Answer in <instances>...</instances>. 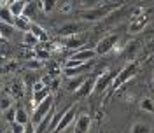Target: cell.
Instances as JSON below:
<instances>
[{
	"instance_id": "cell-37",
	"label": "cell",
	"mask_w": 154,
	"mask_h": 133,
	"mask_svg": "<svg viewBox=\"0 0 154 133\" xmlns=\"http://www.w3.org/2000/svg\"><path fill=\"white\" fill-rule=\"evenodd\" d=\"M11 2H16V0H9V4ZM2 5H5V0H2Z\"/></svg>"
},
{
	"instance_id": "cell-34",
	"label": "cell",
	"mask_w": 154,
	"mask_h": 133,
	"mask_svg": "<svg viewBox=\"0 0 154 133\" xmlns=\"http://www.w3.org/2000/svg\"><path fill=\"white\" fill-rule=\"evenodd\" d=\"M11 68H16V63H14V61H12V63H9V65L4 66V72H9Z\"/></svg>"
},
{
	"instance_id": "cell-3",
	"label": "cell",
	"mask_w": 154,
	"mask_h": 133,
	"mask_svg": "<svg viewBox=\"0 0 154 133\" xmlns=\"http://www.w3.org/2000/svg\"><path fill=\"white\" fill-rule=\"evenodd\" d=\"M53 110V96H48L44 102H40V104L33 109V114H32V123L35 124H40L46 117L49 116V112Z\"/></svg>"
},
{
	"instance_id": "cell-20",
	"label": "cell",
	"mask_w": 154,
	"mask_h": 133,
	"mask_svg": "<svg viewBox=\"0 0 154 133\" xmlns=\"http://www.w3.org/2000/svg\"><path fill=\"white\" fill-rule=\"evenodd\" d=\"M33 49H35V51H33V54H35L37 60H48V58L51 56V53L44 48V42H40L37 48H33Z\"/></svg>"
},
{
	"instance_id": "cell-31",
	"label": "cell",
	"mask_w": 154,
	"mask_h": 133,
	"mask_svg": "<svg viewBox=\"0 0 154 133\" xmlns=\"http://www.w3.org/2000/svg\"><path fill=\"white\" fill-rule=\"evenodd\" d=\"M46 84H44V81H35L33 86H32V91H38V89H44Z\"/></svg>"
},
{
	"instance_id": "cell-28",
	"label": "cell",
	"mask_w": 154,
	"mask_h": 133,
	"mask_svg": "<svg viewBox=\"0 0 154 133\" xmlns=\"http://www.w3.org/2000/svg\"><path fill=\"white\" fill-rule=\"evenodd\" d=\"M0 107H2V112L9 110L11 107H12V100H11L9 96H4V98H2V105H0Z\"/></svg>"
},
{
	"instance_id": "cell-32",
	"label": "cell",
	"mask_w": 154,
	"mask_h": 133,
	"mask_svg": "<svg viewBox=\"0 0 154 133\" xmlns=\"http://www.w3.org/2000/svg\"><path fill=\"white\" fill-rule=\"evenodd\" d=\"M23 133H37V126L33 123H28L26 124V128H25V131Z\"/></svg>"
},
{
	"instance_id": "cell-2",
	"label": "cell",
	"mask_w": 154,
	"mask_h": 133,
	"mask_svg": "<svg viewBox=\"0 0 154 133\" xmlns=\"http://www.w3.org/2000/svg\"><path fill=\"white\" fill-rule=\"evenodd\" d=\"M138 68H140V65H138L137 61H131V63H128L125 68H121V70L117 72V76H116L114 82H112V89H117V88H121L123 84H126L131 77H135V74L138 72Z\"/></svg>"
},
{
	"instance_id": "cell-12",
	"label": "cell",
	"mask_w": 154,
	"mask_h": 133,
	"mask_svg": "<svg viewBox=\"0 0 154 133\" xmlns=\"http://www.w3.org/2000/svg\"><path fill=\"white\" fill-rule=\"evenodd\" d=\"M86 79H88V77H84V74H81V76H75V77H68L67 89H68V91H72V93H75L77 89L82 86V82H84Z\"/></svg>"
},
{
	"instance_id": "cell-13",
	"label": "cell",
	"mask_w": 154,
	"mask_h": 133,
	"mask_svg": "<svg viewBox=\"0 0 154 133\" xmlns=\"http://www.w3.org/2000/svg\"><path fill=\"white\" fill-rule=\"evenodd\" d=\"M48 96H51V89H49L48 86L44 88V89H38V91H33V95H32V104L33 107H37L40 102H44Z\"/></svg>"
},
{
	"instance_id": "cell-22",
	"label": "cell",
	"mask_w": 154,
	"mask_h": 133,
	"mask_svg": "<svg viewBox=\"0 0 154 133\" xmlns=\"http://www.w3.org/2000/svg\"><path fill=\"white\" fill-rule=\"evenodd\" d=\"M131 133H151V126L147 123H135L131 126Z\"/></svg>"
},
{
	"instance_id": "cell-18",
	"label": "cell",
	"mask_w": 154,
	"mask_h": 133,
	"mask_svg": "<svg viewBox=\"0 0 154 133\" xmlns=\"http://www.w3.org/2000/svg\"><path fill=\"white\" fill-rule=\"evenodd\" d=\"M144 26H145V16L138 14V18H135V21L130 25V33H138Z\"/></svg>"
},
{
	"instance_id": "cell-11",
	"label": "cell",
	"mask_w": 154,
	"mask_h": 133,
	"mask_svg": "<svg viewBox=\"0 0 154 133\" xmlns=\"http://www.w3.org/2000/svg\"><path fill=\"white\" fill-rule=\"evenodd\" d=\"M84 44V39L79 37V35H70V37L63 39V46L68 49H81Z\"/></svg>"
},
{
	"instance_id": "cell-24",
	"label": "cell",
	"mask_w": 154,
	"mask_h": 133,
	"mask_svg": "<svg viewBox=\"0 0 154 133\" xmlns=\"http://www.w3.org/2000/svg\"><path fill=\"white\" fill-rule=\"evenodd\" d=\"M23 16H26V18H35L37 16V4H33V2H30L26 4V7H25V12H23Z\"/></svg>"
},
{
	"instance_id": "cell-5",
	"label": "cell",
	"mask_w": 154,
	"mask_h": 133,
	"mask_svg": "<svg viewBox=\"0 0 154 133\" xmlns=\"http://www.w3.org/2000/svg\"><path fill=\"white\" fill-rule=\"evenodd\" d=\"M116 76H117V72H110V70H107V72H103L102 76H98L96 77V86H95V95H100V93H103L109 86L114 82V79H116Z\"/></svg>"
},
{
	"instance_id": "cell-7",
	"label": "cell",
	"mask_w": 154,
	"mask_h": 133,
	"mask_svg": "<svg viewBox=\"0 0 154 133\" xmlns=\"http://www.w3.org/2000/svg\"><path fill=\"white\" fill-rule=\"evenodd\" d=\"M91 126V117L88 114H81L77 116V121L74 124V133H88Z\"/></svg>"
},
{
	"instance_id": "cell-15",
	"label": "cell",
	"mask_w": 154,
	"mask_h": 133,
	"mask_svg": "<svg viewBox=\"0 0 154 133\" xmlns=\"http://www.w3.org/2000/svg\"><path fill=\"white\" fill-rule=\"evenodd\" d=\"M0 18H2V23H9V25H14V21H16V16L12 14V11L9 9V5H2Z\"/></svg>"
},
{
	"instance_id": "cell-33",
	"label": "cell",
	"mask_w": 154,
	"mask_h": 133,
	"mask_svg": "<svg viewBox=\"0 0 154 133\" xmlns=\"http://www.w3.org/2000/svg\"><path fill=\"white\" fill-rule=\"evenodd\" d=\"M135 49H137V42H131L128 48H126V53H130V54H133L135 53Z\"/></svg>"
},
{
	"instance_id": "cell-6",
	"label": "cell",
	"mask_w": 154,
	"mask_h": 133,
	"mask_svg": "<svg viewBox=\"0 0 154 133\" xmlns=\"http://www.w3.org/2000/svg\"><path fill=\"white\" fill-rule=\"evenodd\" d=\"M98 56L96 54L95 49H77L75 53L70 56V60H75V61H81V63H89V61H93V58Z\"/></svg>"
},
{
	"instance_id": "cell-25",
	"label": "cell",
	"mask_w": 154,
	"mask_h": 133,
	"mask_svg": "<svg viewBox=\"0 0 154 133\" xmlns=\"http://www.w3.org/2000/svg\"><path fill=\"white\" fill-rule=\"evenodd\" d=\"M140 109H142L144 112H151V114H154V100L152 98H144L142 104H140Z\"/></svg>"
},
{
	"instance_id": "cell-4",
	"label": "cell",
	"mask_w": 154,
	"mask_h": 133,
	"mask_svg": "<svg viewBox=\"0 0 154 133\" xmlns=\"http://www.w3.org/2000/svg\"><path fill=\"white\" fill-rule=\"evenodd\" d=\"M117 40H119V35H117V33H110V35H105L103 39H100V40L96 42V49H95L96 54H98V56H105L107 53H110V51L116 48Z\"/></svg>"
},
{
	"instance_id": "cell-17",
	"label": "cell",
	"mask_w": 154,
	"mask_h": 133,
	"mask_svg": "<svg viewBox=\"0 0 154 133\" xmlns=\"http://www.w3.org/2000/svg\"><path fill=\"white\" fill-rule=\"evenodd\" d=\"M25 7H26V2L25 0H16V2H11L9 4V9L12 11L14 16H23Z\"/></svg>"
},
{
	"instance_id": "cell-1",
	"label": "cell",
	"mask_w": 154,
	"mask_h": 133,
	"mask_svg": "<svg viewBox=\"0 0 154 133\" xmlns=\"http://www.w3.org/2000/svg\"><path fill=\"white\" fill-rule=\"evenodd\" d=\"M117 9L116 4H110V5H98V7H89V9H84L81 12V18L84 21H98V19L105 18L107 14L114 12Z\"/></svg>"
},
{
	"instance_id": "cell-19",
	"label": "cell",
	"mask_w": 154,
	"mask_h": 133,
	"mask_svg": "<svg viewBox=\"0 0 154 133\" xmlns=\"http://www.w3.org/2000/svg\"><path fill=\"white\" fill-rule=\"evenodd\" d=\"M23 42H25L26 48H37L38 44H40V40H38L32 32H25V39H23Z\"/></svg>"
},
{
	"instance_id": "cell-38",
	"label": "cell",
	"mask_w": 154,
	"mask_h": 133,
	"mask_svg": "<svg viewBox=\"0 0 154 133\" xmlns=\"http://www.w3.org/2000/svg\"><path fill=\"white\" fill-rule=\"evenodd\" d=\"M89 4H95V2H100V0H88Z\"/></svg>"
},
{
	"instance_id": "cell-14",
	"label": "cell",
	"mask_w": 154,
	"mask_h": 133,
	"mask_svg": "<svg viewBox=\"0 0 154 133\" xmlns=\"http://www.w3.org/2000/svg\"><path fill=\"white\" fill-rule=\"evenodd\" d=\"M14 26H16V30H21V32H30V26H32L30 18H26V16H16Z\"/></svg>"
},
{
	"instance_id": "cell-10",
	"label": "cell",
	"mask_w": 154,
	"mask_h": 133,
	"mask_svg": "<svg viewBox=\"0 0 154 133\" xmlns=\"http://www.w3.org/2000/svg\"><path fill=\"white\" fill-rule=\"evenodd\" d=\"M89 66H91V61L89 63H82V65H79V66H65L63 74L67 77H75V76H81V74H86L88 70H89Z\"/></svg>"
},
{
	"instance_id": "cell-29",
	"label": "cell",
	"mask_w": 154,
	"mask_h": 133,
	"mask_svg": "<svg viewBox=\"0 0 154 133\" xmlns=\"http://www.w3.org/2000/svg\"><path fill=\"white\" fill-rule=\"evenodd\" d=\"M5 119H7L9 123H14V121H16V109L11 107L9 110H5Z\"/></svg>"
},
{
	"instance_id": "cell-27",
	"label": "cell",
	"mask_w": 154,
	"mask_h": 133,
	"mask_svg": "<svg viewBox=\"0 0 154 133\" xmlns=\"http://www.w3.org/2000/svg\"><path fill=\"white\" fill-rule=\"evenodd\" d=\"M25 128H26V124H21L19 121L11 123V133H23L25 131Z\"/></svg>"
},
{
	"instance_id": "cell-36",
	"label": "cell",
	"mask_w": 154,
	"mask_h": 133,
	"mask_svg": "<svg viewBox=\"0 0 154 133\" xmlns=\"http://www.w3.org/2000/svg\"><path fill=\"white\" fill-rule=\"evenodd\" d=\"M61 133H74V124H72V126H68L67 130H65V131H61Z\"/></svg>"
},
{
	"instance_id": "cell-23",
	"label": "cell",
	"mask_w": 154,
	"mask_h": 133,
	"mask_svg": "<svg viewBox=\"0 0 154 133\" xmlns=\"http://www.w3.org/2000/svg\"><path fill=\"white\" fill-rule=\"evenodd\" d=\"M16 121H19L21 124H28L30 119H28V112L25 110V109H16Z\"/></svg>"
},
{
	"instance_id": "cell-35",
	"label": "cell",
	"mask_w": 154,
	"mask_h": 133,
	"mask_svg": "<svg viewBox=\"0 0 154 133\" xmlns=\"http://www.w3.org/2000/svg\"><path fill=\"white\" fill-rule=\"evenodd\" d=\"M70 9H72V7H70V4H65V5L61 7V11H63V12H70Z\"/></svg>"
},
{
	"instance_id": "cell-8",
	"label": "cell",
	"mask_w": 154,
	"mask_h": 133,
	"mask_svg": "<svg viewBox=\"0 0 154 133\" xmlns=\"http://www.w3.org/2000/svg\"><path fill=\"white\" fill-rule=\"evenodd\" d=\"M95 86H96V79H95V77H88L86 81L82 82V86H81V88L75 91L77 96H81V98H86V96H89L93 91H95Z\"/></svg>"
},
{
	"instance_id": "cell-16",
	"label": "cell",
	"mask_w": 154,
	"mask_h": 133,
	"mask_svg": "<svg viewBox=\"0 0 154 133\" xmlns=\"http://www.w3.org/2000/svg\"><path fill=\"white\" fill-rule=\"evenodd\" d=\"M30 32L35 35V37L40 40V42H48V32L42 28V26H38V25H35V23H32V26H30Z\"/></svg>"
},
{
	"instance_id": "cell-21",
	"label": "cell",
	"mask_w": 154,
	"mask_h": 133,
	"mask_svg": "<svg viewBox=\"0 0 154 133\" xmlns=\"http://www.w3.org/2000/svg\"><path fill=\"white\" fill-rule=\"evenodd\" d=\"M14 30H16L14 25H9V23H2V25H0V33H2L4 39L12 37V35H14Z\"/></svg>"
},
{
	"instance_id": "cell-30",
	"label": "cell",
	"mask_w": 154,
	"mask_h": 133,
	"mask_svg": "<svg viewBox=\"0 0 154 133\" xmlns=\"http://www.w3.org/2000/svg\"><path fill=\"white\" fill-rule=\"evenodd\" d=\"M48 74H49V77H58L60 74H61V70H60V68H58L56 65H53L51 68H49V72H48Z\"/></svg>"
},
{
	"instance_id": "cell-9",
	"label": "cell",
	"mask_w": 154,
	"mask_h": 133,
	"mask_svg": "<svg viewBox=\"0 0 154 133\" xmlns=\"http://www.w3.org/2000/svg\"><path fill=\"white\" fill-rule=\"evenodd\" d=\"M81 32V25L79 23H65L58 28V35L61 37H70V35H79Z\"/></svg>"
},
{
	"instance_id": "cell-26",
	"label": "cell",
	"mask_w": 154,
	"mask_h": 133,
	"mask_svg": "<svg viewBox=\"0 0 154 133\" xmlns=\"http://www.w3.org/2000/svg\"><path fill=\"white\" fill-rule=\"evenodd\" d=\"M58 0H42V12H51V11H54V7H56Z\"/></svg>"
},
{
	"instance_id": "cell-39",
	"label": "cell",
	"mask_w": 154,
	"mask_h": 133,
	"mask_svg": "<svg viewBox=\"0 0 154 133\" xmlns=\"http://www.w3.org/2000/svg\"><path fill=\"white\" fill-rule=\"evenodd\" d=\"M152 84H154V76H152Z\"/></svg>"
}]
</instances>
